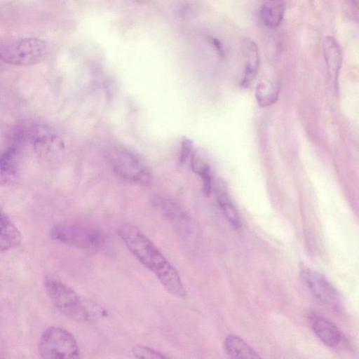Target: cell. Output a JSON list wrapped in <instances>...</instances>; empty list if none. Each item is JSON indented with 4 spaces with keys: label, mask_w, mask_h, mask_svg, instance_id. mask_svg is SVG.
Here are the masks:
<instances>
[{
    "label": "cell",
    "mask_w": 359,
    "mask_h": 359,
    "mask_svg": "<svg viewBox=\"0 0 359 359\" xmlns=\"http://www.w3.org/2000/svg\"><path fill=\"white\" fill-rule=\"evenodd\" d=\"M118 232L132 255L157 278L170 294L179 298L187 296L178 271L147 236L128 224L121 225Z\"/></svg>",
    "instance_id": "obj_1"
},
{
    "label": "cell",
    "mask_w": 359,
    "mask_h": 359,
    "mask_svg": "<svg viewBox=\"0 0 359 359\" xmlns=\"http://www.w3.org/2000/svg\"><path fill=\"white\" fill-rule=\"evenodd\" d=\"M44 286L55 308L67 317L81 323L93 321L97 316V307L92 306L71 287L52 277L44 279Z\"/></svg>",
    "instance_id": "obj_2"
},
{
    "label": "cell",
    "mask_w": 359,
    "mask_h": 359,
    "mask_svg": "<svg viewBox=\"0 0 359 359\" xmlns=\"http://www.w3.org/2000/svg\"><path fill=\"white\" fill-rule=\"evenodd\" d=\"M50 236L58 242L88 250L100 248L105 241L101 229L81 222H62L55 224L50 231Z\"/></svg>",
    "instance_id": "obj_3"
},
{
    "label": "cell",
    "mask_w": 359,
    "mask_h": 359,
    "mask_svg": "<svg viewBox=\"0 0 359 359\" xmlns=\"http://www.w3.org/2000/svg\"><path fill=\"white\" fill-rule=\"evenodd\" d=\"M39 352L47 359H74L80 357V349L74 335L63 328L50 327L39 341Z\"/></svg>",
    "instance_id": "obj_4"
},
{
    "label": "cell",
    "mask_w": 359,
    "mask_h": 359,
    "mask_svg": "<svg viewBox=\"0 0 359 359\" xmlns=\"http://www.w3.org/2000/svg\"><path fill=\"white\" fill-rule=\"evenodd\" d=\"M48 52L49 46L46 41L24 38L0 48V59L13 65H32L44 60Z\"/></svg>",
    "instance_id": "obj_5"
},
{
    "label": "cell",
    "mask_w": 359,
    "mask_h": 359,
    "mask_svg": "<svg viewBox=\"0 0 359 359\" xmlns=\"http://www.w3.org/2000/svg\"><path fill=\"white\" fill-rule=\"evenodd\" d=\"M300 274L311 293L320 304L334 312L341 310L340 295L325 276L305 266L301 267Z\"/></svg>",
    "instance_id": "obj_6"
},
{
    "label": "cell",
    "mask_w": 359,
    "mask_h": 359,
    "mask_svg": "<svg viewBox=\"0 0 359 359\" xmlns=\"http://www.w3.org/2000/svg\"><path fill=\"white\" fill-rule=\"evenodd\" d=\"M114 171L121 177L142 185H149L151 175L140 158L127 150L118 151L114 156Z\"/></svg>",
    "instance_id": "obj_7"
},
{
    "label": "cell",
    "mask_w": 359,
    "mask_h": 359,
    "mask_svg": "<svg viewBox=\"0 0 359 359\" xmlns=\"http://www.w3.org/2000/svg\"><path fill=\"white\" fill-rule=\"evenodd\" d=\"M32 138L34 151L41 160L55 162L63 155L64 142L57 133L50 130L39 128Z\"/></svg>",
    "instance_id": "obj_8"
},
{
    "label": "cell",
    "mask_w": 359,
    "mask_h": 359,
    "mask_svg": "<svg viewBox=\"0 0 359 359\" xmlns=\"http://www.w3.org/2000/svg\"><path fill=\"white\" fill-rule=\"evenodd\" d=\"M153 204L170 222L182 236H188L191 232V222L188 213L176 201L164 197H155Z\"/></svg>",
    "instance_id": "obj_9"
},
{
    "label": "cell",
    "mask_w": 359,
    "mask_h": 359,
    "mask_svg": "<svg viewBox=\"0 0 359 359\" xmlns=\"http://www.w3.org/2000/svg\"><path fill=\"white\" fill-rule=\"evenodd\" d=\"M309 323L317 337L326 346L337 348L342 341L340 330L329 320L312 313L309 316Z\"/></svg>",
    "instance_id": "obj_10"
},
{
    "label": "cell",
    "mask_w": 359,
    "mask_h": 359,
    "mask_svg": "<svg viewBox=\"0 0 359 359\" xmlns=\"http://www.w3.org/2000/svg\"><path fill=\"white\" fill-rule=\"evenodd\" d=\"M323 50L329 77L336 86L342 62L340 47L332 36H327L323 41Z\"/></svg>",
    "instance_id": "obj_11"
},
{
    "label": "cell",
    "mask_w": 359,
    "mask_h": 359,
    "mask_svg": "<svg viewBox=\"0 0 359 359\" xmlns=\"http://www.w3.org/2000/svg\"><path fill=\"white\" fill-rule=\"evenodd\" d=\"M242 49L245 58V66L241 86L248 88L255 79L258 71L259 52L255 43L249 39L243 41Z\"/></svg>",
    "instance_id": "obj_12"
},
{
    "label": "cell",
    "mask_w": 359,
    "mask_h": 359,
    "mask_svg": "<svg viewBox=\"0 0 359 359\" xmlns=\"http://www.w3.org/2000/svg\"><path fill=\"white\" fill-rule=\"evenodd\" d=\"M285 13L284 0H265L261 11V20L269 28L278 27L283 21Z\"/></svg>",
    "instance_id": "obj_13"
},
{
    "label": "cell",
    "mask_w": 359,
    "mask_h": 359,
    "mask_svg": "<svg viewBox=\"0 0 359 359\" xmlns=\"http://www.w3.org/2000/svg\"><path fill=\"white\" fill-rule=\"evenodd\" d=\"M224 348L227 354L233 358H260L258 353L244 339L238 335L230 334L224 340Z\"/></svg>",
    "instance_id": "obj_14"
},
{
    "label": "cell",
    "mask_w": 359,
    "mask_h": 359,
    "mask_svg": "<svg viewBox=\"0 0 359 359\" xmlns=\"http://www.w3.org/2000/svg\"><path fill=\"white\" fill-rule=\"evenodd\" d=\"M21 241L18 229L9 217L0 210V251L18 247Z\"/></svg>",
    "instance_id": "obj_15"
},
{
    "label": "cell",
    "mask_w": 359,
    "mask_h": 359,
    "mask_svg": "<svg viewBox=\"0 0 359 359\" xmlns=\"http://www.w3.org/2000/svg\"><path fill=\"white\" fill-rule=\"evenodd\" d=\"M16 147H11L0 154V177L4 182L13 180L18 172V154Z\"/></svg>",
    "instance_id": "obj_16"
},
{
    "label": "cell",
    "mask_w": 359,
    "mask_h": 359,
    "mask_svg": "<svg viewBox=\"0 0 359 359\" xmlns=\"http://www.w3.org/2000/svg\"><path fill=\"white\" fill-rule=\"evenodd\" d=\"M280 91V84L276 81H263L257 84L255 96L258 104L267 107L276 102Z\"/></svg>",
    "instance_id": "obj_17"
},
{
    "label": "cell",
    "mask_w": 359,
    "mask_h": 359,
    "mask_svg": "<svg viewBox=\"0 0 359 359\" xmlns=\"http://www.w3.org/2000/svg\"><path fill=\"white\" fill-rule=\"evenodd\" d=\"M217 198L218 204L229 224L235 229H240L241 224L236 209L225 193L219 190V188H217Z\"/></svg>",
    "instance_id": "obj_18"
},
{
    "label": "cell",
    "mask_w": 359,
    "mask_h": 359,
    "mask_svg": "<svg viewBox=\"0 0 359 359\" xmlns=\"http://www.w3.org/2000/svg\"><path fill=\"white\" fill-rule=\"evenodd\" d=\"M133 353L135 358L141 359L166 358L168 356L163 353L142 345H137L133 348Z\"/></svg>",
    "instance_id": "obj_19"
},
{
    "label": "cell",
    "mask_w": 359,
    "mask_h": 359,
    "mask_svg": "<svg viewBox=\"0 0 359 359\" xmlns=\"http://www.w3.org/2000/svg\"><path fill=\"white\" fill-rule=\"evenodd\" d=\"M191 165L193 171L201 176L210 172L209 166L205 163L203 158L196 154H194L191 157Z\"/></svg>",
    "instance_id": "obj_20"
},
{
    "label": "cell",
    "mask_w": 359,
    "mask_h": 359,
    "mask_svg": "<svg viewBox=\"0 0 359 359\" xmlns=\"http://www.w3.org/2000/svg\"><path fill=\"white\" fill-rule=\"evenodd\" d=\"M193 147V143L189 138H183L181 142L180 160L182 163L185 162L189 158Z\"/></svg>",
    "instance_id": "obj_21"
},
{
    "label": "cell",
    "mask_w": 359,
    "mask_h": 359,
    "mask_svg": "<svg viewBox=\"0 0 359 359\" xmlns=\"http://www.w3.org/2000/svg\"><path fill=\"white\" fill-rule=\"evenodd\" d=\"M203 179V187L204 193L208 196L211 191L212 182L210 172L203 174L201 176Z\"/></svg>",
    "instance_id": "obj_22"
}]
</instances>
